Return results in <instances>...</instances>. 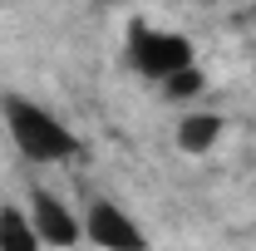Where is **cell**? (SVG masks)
<instances>
[{
    "mask_svg": "<svg viewBox=\"0 0 256 251\" xmlns=\"http://www.w3.org/2000/svg\"><path fill=\"white\" fill-rule=\"evenodd\" d=\"M0 114H5V128H10L15 148L30 162H69V158H79L74 128L64 118H54L50 108H40V104H30L20 94H5L0 98Z\"/></svg>",
    "mask_w": 256,
    "mask_h": 251,
    "instance_id": "1",
    "label": "cell"
},
{
    "mask_svg": "<svg viewBox=\"0 0 256 251\" xmlns=\"http://www.w3.org/2000/svg\"><path fill=\"white\" fill-rule=\"evenodd\" d=\"M128 64H133L143 79H168L172 69L197 64V54H192V40H188V34L153 30V25L133 20V25H128Z\"/></svg>",
    "mask_w": 256,
    "mask_h": 251,
    "instance_id": "2",
    "label": "cell"
},
{
    "mask_svg": "<svg viewBox=\"0 0 256 251\" xmlns=\"http://www.w3.org/2000/svg\"><path fill=\"white\" fill-rule=\"evenodd\" d=\"M30 222H34V232H40L44 246H79V242H84V222L44 188L30 192Z\"/></svg>",
    "mask_w": 256,
    "mask_h": 251,
    "instance_id": "3",
    "label": "cell"
},
{
    "mask_svg": "<svg viewBox=\"0 0 256 251\" xmlns=\"http://www.w3.org/2000/svg\"><path fill=\"white\" fill-rule=\"evenodd\" d=\"M84 236H89L94 246H108V251H143V246H148V236L133 226V217L118 212L114 202H94V207H89Z\"/></svg>",
    "mask_w": 256,
    "mask_h": 251,
    "instance_id": "4",
    "label": "cell"
},
{
    "mask_svg": "<svg viewBox=\"0 0 256 251\" xmlns=\"http://www.w3.org/2000/svg\"><path fill=\"white\" fill-rule=\"evenodd\" d=\"M222 133H226L222 114H188V118L178 124V148H182V153H207V148H217Z\"/></svg>",
    "mask_w": 256,
    "mask_h": 251,
    "instance_id": "5",
    "label": "cell"
},
{
    "mask_svg": "<svg viewBox=\"0 0 256 251\" xmlns=\"http://www.w3.org/2000/svg\"><path fill=\"white\" fill-rule=\"evenodd\" d=\"M34 246H44V242H40V232H34L30 212L0 207V251H34Z\"/></svg>",
    "mask_w": 256,
    "mask_h": 251,
    "instance_id": "6",
    "label": "cell"
},
{
    "mask_svg": "<svg viewBox=\"0 0 256 251\" xmlns=\"http://www.w3.org/2000/svg\"><path fill=\"white\" fill-rule=\"evenodd\" d=\"M162 84V98L168 104H182V98H197L202 89H207V74L197 69V64H182V69H172L168 79H158Z\"/></svg>",
    "mask_w": 256,
    "mask_h": 251,
    "instance_id": "7",
    "label": "cell"
}]
</instances>
